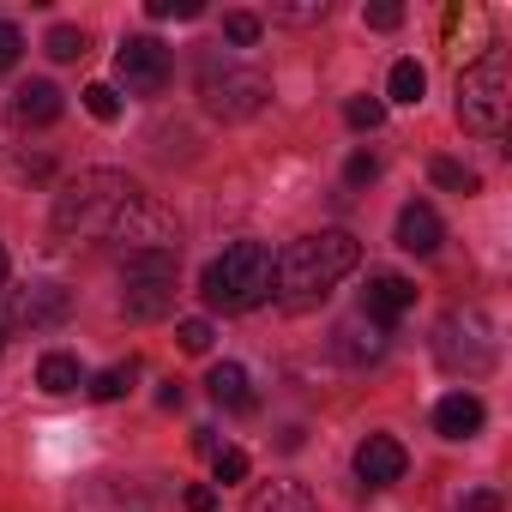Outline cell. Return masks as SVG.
I'll list each match as a JSON object with an SVG mask.
<instances>
[{"instance_id":"6da1fadb","label":"cell","mask_w":512,"mask_h":512,"mask_svg":"<svg viewBox=\"0 0 512 512\" xmlns=\"http://www.w3.org/2000/svg\"><path fill=\"white\" fill-rule=\"evenodd\" d=\"M362 266V247H356V235H344V229H320V235H302V241H290L284 253H278V284H272V296L284 302V308H320L350 272Z\"/></svg>"},{"instance_id":"7a4b0ae2","label":"cell","mask_w":512,"mask_h":512,"mask_svg":"<svg viewBox=\"0 0 512 512\" xmlns=\"http://www.w3.org/2000/svg\"><path fill=\"white\" fill-rule=\"evenodd\" d=\"M272 284H278V253L266 241H229L199 272V296L217 314H247V308L272 302Z\"/></svg>"},{"instance_id":"3957f363","label":"cell","mask_w":512,"mask_h":512,"mask_svg":"<svg viewBox=\"0 0 512 512\" xmlns=\"http://www.w3.org/2000/svg\"><path fill=\"white\" fill-rule=\"evenodd\" d=\"M133 199H139V187H133L127 175H115V169H85L79 181L61 187V199H55V229H61V235H109L115 217H121Z\"/></svg>"},{"instance_id":"277c9868","label":"cell","mask_w":512,"mask_h":512,"mask_svg":"<svg viewBox=\"0 0 512 512\" xmlns=\"http://www.w3.org/2000/svg\"><path fill=\"white\" fill-rule=\"evenodd\" d=\"M506 109H512V73H506V55L494 49V55H482L476 67L458 73V121L476 139H500Z\"/></svg>"},{"instance_id":"5b68a950","label":"cell","mask_w":512,"mask_h":512,"mask_svg":"<svg viewBox=\"0 0 512 512\" xmlns=\"http://www.w3.org/2000/svg\"><path fill=\"white\" fill-rule=\"evenodd\" d=\"M434 356H440L446 374H464V380L488 374L494 368V332H488V320L476 308H452L434 326Z\"/></svg>"},{"instance_id":"8992f818","label":"cell","mask_w":512,"mask_h":512,"mask_svg":"<svg viewBox=\"0 0 512 512\" xmlns=\"http://www.w3.org/2000/svg\"><path fill=\"white\" fill-rule=\"evenodd\" d=\"M109 241H121L127 253H181V223H175L169 205H157L151 193H139V199L115 217Z\"/></svg>"},{"instance_id":"52a82bcc","label":"cell","mask_w":512,"mask_h":512,"mask_svg":"<svg viewBox=\"0 0 512 512\" xmlns=\"http://www.w3.org/2000/svg\"><path fill=\"white\" fill-rule=\"evenodd\" d=\"M205 109L211 115H223V121H241V115H253L266 103V79L260 73H247V67H205Z\"/></svg>"},{"instance_id":"ba28073f","label":"cell","mask_w":512,"mask_h":512,"mask_svg":"<svg viewBox=\"0 0 512 512\" xmlns=\"http://www.w3.org/2000/svg\"><path fill=\"white\" fill-rule=\"evenodd\" d=\"M115 73H121L127 97H157L169 85V49L157 37H127L115 55Z\"/></svg>"},{"instance_id":"9c48e42d","label":"cell","mask_w":512,"mask_h":512,"mask_svg":"<svg viewBox=\"0 0 512 512\" xmlns=\"http://www.w3.org/2000/svg\"><path fill=\"white\" fill-rule=\"evenodd\" d=\"M67 314H73V290H61V284H31V290H19V302H13V326H31V332L61 326Z\"/></svg>"},{"instance_id":"30bf717a","label":"cell","mask_w":512,"mask_h":512,"mask_svg":"<svg viewBox=\"0 0 512 512\" xmlns=\"http://www.w3.org/2000/svg\"><path fill=\"white\" fill-rule=\"evenodd\" d=\"M404 464H410V452H404L392 434H368V440L356 446V476H362L368 488H386V482H398V476H404Z\"/></svg>"},{"instance_id":"8fae6325","label":"cell","mask_w":512,"mask_h":512,"mask_svg":"<svg viewBox=\"0 0 512 512\" xmlns=\"http://www.w3.org/2000/svg\"><path fill=\"white\" fill-rule=\"evenodd\" d=\"M410 302H416V284L398 278V272H380V278H368V302H362V314H368L374 326H392Z\"/></svg>"},{"instance_id":"7c38bea8","label":"cell","mask_w":512,"mask_h":512,"mask_svg":"<svg viewBox=\"0 0 512 512\" xmlns=\"http://www.w3.org/2000/svg\"><path fill=\"white\" fill-rule=\"evenodd\" d=\"M121 308H127V320H163L175 308V278H127Z\"/></svg>"},{"instance_id":"4fadbf2b","label":"cell","mask_w":512,"mask_h":512,"mask_svg":"<svg viewBox=\"0 0 512 512\" xmlns=\"http://www.w3.org/2000/svg\"><path fill=\"white\" fill-rule=\"evenodd\" d=\"M482 416H488V410H482L476 392H446V398L434 404V428H440L446 440H470V434L482 428Z\"/></svg>"},{"instance_id":"5bb4252c","label":"cell","mask_w":512,"mask_h":512,"mask_svg":"<svg viewBox=\"0 0 512 512\" xmlns=\"http://www.w3.org/2000/svg\"><path fill=\"white\" fill-rule=\"evenodd\" d=\"M398 247L404 253H416V260H428V253L440 247V217H434V205H404L398 211Z\"/></svg>"},{"instance_id":"9a60e30c","label":"cell","mask_w":512,"mask_h":512,"mask_svg":"<svg viewBox=\"0 0 512 512\" xmlns=\"http://www.w3.org/2000/svg\"><path fill=\"white\" fill-rule=\"evenodd\" d=\"M13 115H19L25 127H49V121H61V91H55L49 79H31V85L13 91Z\"/></svg>"},{"instance_id":"2e32d148","label":"cell","mask_w":512,"mask_h":512,"mask_svg":"<svg viewBox=\"0 0 512 512\" xmlns=\"http://www.w3.org/2000/svg\"><path fill=\"white\" fill-rule=\"evenodd\" d=\"M247 512H320L302 482H260L247 494Z\"/></svg>"},{"instance_id":"e0dca14e","label":"cell","mask_w":512,"mask_h":512,"mask_svg":"<svg viewBox=\"0 0 512 512\" xmlns=\"http://www.w3.org/2000/svg\"><path fill=\"white\" fill-rule=\"evenodd\" d=\"M338 350H344L350 362H380V350H386V326H374L368 314H356V320L338 326Z\"/></svg>"},{"instance_id":"ac0fdd59","label":"cell","mask_w":512,"mask_h":512,"mask_svg":"<svg viewBox=\"0 0 512 512\" xmlns=\"http://www.w3.org/2000/svg\"><path fill=\"white\" fill-rule=\"evenodd\" d=\"M205 386H211V398H217L223 410H253V386H247V368H241V362H217Z\"/></svg>"},{"instance_id":"d6986e66","label":"cell","mask_w":512,"mask_h":512,"mask_svg":"<svg viewBox=\"0 0 512 512\" xmlns=\"http://www.w3.org/2000/svg\"><path fill=\"white\" fill-rule=\"evenodd\" d=\"M37 386H43L49 398H67V392H79V386H85V374H79V362H73V356L49 350V356L37 362Z\"/></svg>"},{"instance_id":"ffe728a7","label":"cell","mask_w":512,"mask_h":512,"mask_svg":"<svg viewBox=\"0 0 512 512\" xmlns=\"http://www.w3.org/2000/svg\"><path fill=\"white\" fill-rule=\"evenodd\" d=\"M386 91H392V103H422L428 73H422L416 61H398V67H392V79H386Z\"/></svg>"},{"instance_id":"44dd1931","label":"cell","mask_w":512,"mask_h":512,"mask_svg":"<svg viewBox=\"0 0 512 512\" xmlns=\"http://www.w3.org/2000/svg\"><path fill=\"white\" fill-rule=\"evenodd\" d=\"M127 392H133V362H127V368H103V374L91 380V398H97V404H115V398H127Z\"/></svg>"},{"instance_id":"7402d4cb","label":"cell","mask_w":512,"mask_h":512,"mask_svg":"<svg viewBox=\"0 0 512 512\" xmlns=\"http://www.w3.org/2000/svg\"><path fill=\"white\" fill-rule=\"evenodd\" d=\"M344 121H350L356 133H374V127L386 121V103H380V97H350V103H344Z\"/></svg>"},{"instance_id":"603a6c76","label":"cell","mask_w":512,"mask_h":512,"mask_svg":"<svg viewBox=\"0 0 512 512\" xmlns=\"http://www.w3.org/2000/svg\"><path fill=\"white\" fill-rule=\"evenodd\" d=\"M434 181L452 187V193H476V187H482L476 169H464V163H452V157H434Z\"/></svg>"},{"instance_id":"cb8c5ba5","label":"cell","mask_w":512,"mask_h":512,"mask_svg":"<svg viewBox=\"0 0 512 512\" xmlns=\"http://www.w3.org/2000/svg\"><path fill=\"white\" fill-rule=\"evenodd\" d=\"M43 49H49L55 61H79V55H85V31H73V25H55Z\"/></svg>"},{"instance_id":"d4e9b609","label":"cell","mask_w":512,"mask_h":512,"mask_svg":"<svg viewBox=\"0 0 512 512\" xmlns=\"http://www.w3.org/2000/svg\"><path fill=\"white\" fill-rule=\"evenodd\" d=\"M85 109H91L97 121H115V115H121V91H115V85H85Z\"/></svg>"},{"instance_id":"484cf974","label":"cell","mask_w":512,"mask_h":512,"mask_svg":"<svg viewBox=\"0 0 512 512\" xmlns=\"http://www.w3.org/2000/svg\"><path fill=\"white\" fill-rule=\"evenodd\" d=\"M211 470H217V482H241L247 476V452L241 446H217L211 452Z\"/></svg>"},{"instance_id":"4316f807","label":"cell","mask_w":512,"mask_h":512,"mask_svg":"<svg viewBox=\"0 0 512 512\" xmlns=\"http://www.w3.org/2000/svg\"><path fill=\"white\" fill-rule=\"evenodd\" d=\"M223 37H229L235 49H253V43H260V19H253V13H229V19H223Z\"/></svg>"},{"instance_id":"83f0119b","label":"cell","mask_w":512,"mask_h":512,"mask_svg":"<svg viewBox=\"0 0 512 512\" xmlns=\"http://www.w3.org/2000/svg\"><path fill=\"white\" fill-rule=\"evenodd\" d=\"M175 338H181V350H187V356H205V350H211V326H205V320H181V326H175Z\"/></svg>"},{"instance_id":"f1b7e54d","label":"cell","mask_w":512,"mask_h":512,"mask_svg":"<svg viewBox=\"0 0 512 512\" xmlns=\"http://www.w3.org/2000/svg\"><path fill=\"white\" fill-rule=\"evenodd\" d=\"M151 19H199V0H145Z\"/></svg>"},{"instance_id":"f546056e","label":"cell","mask_w":512,"mask_h":512,"mask_svg":"<svg viewBox=\"0 0 512 512\" xmlns=\"http://www.w3.org/2000/svg\"><path fill=\"white\" fill-rule=\"evenodd\" d=\"M19 49H25V37H19V25H7V19H0V73H7V67L19 61Z\"/></svg>"},{"instance_id":"4dcf8cb0","label":"cell","mask_w":512,"mask_h":512,"mask_svg":"<svg viewBox=\"0 0 512 512\" xmlns=\"http://www.w3.org/2000/svg\"><path fill=\"white\" fill-rule=\"evenodd\" d=\"M362 19H368L374 31H398V25H404V7H392V0H380V7H368Z\"/></svg>"},{"instance_id":"1f68e13d","label":"cell","mask_w":512,"mask_h":512,"mask_svg":"<svg viewBox=\"0 0 512 512\" xmlns=\"http://www.w3.org/2000/svg\"><path fill=\"white\" fill-rule=\"evenodd\" d=\"M374 175H380V163H374L368 151H356V157H350V169H344V181H350V187H368Z\"/></svg>"},{"instance_id":"d6a6232c","label":"cell","mask_w":512,"mask_h":512,"mask_svg":"<svg viewBox=\"0 0 512 512\" xmlns=\"http://www.w3.org/2000/svg\"><path fill=\"white\" fill-rule=\"evenodd\" d=\"M187 512H217V494L199 482V488H187Z\"/></svg>"},{"instance_id":"836d02e7","label":"cell","mask_w":512,"mask_h":512,"mask_svg":"<svg viewBox=\"0 0 512 512\" xmlns=\"http://www.w3.org/2000/svg\"><path fill=\"white\" fill-rule=\"evenodd\" d=\"M464 512H500V494H494V488H476V494L464 500Z\"/></svg>"},{"instance_id":"e575fe53","label":"cell","mask_w":512,"mask_h":512,"mask_svg":"<svg viewBox=\"0 0 512 512\" xmlns=\"http://www.w3.org/2000/svg\"><path fill=\"white\" fill-rule=\"evenodd\" d=\"M0 284H7V247H0Z\"/></svg>"}]
</instances>
